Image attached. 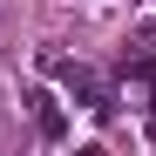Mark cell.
<instances>
[{
  "mask_svg": "<svg viewBox=\"0 0 156 156\" xmlns=\"http://www.w3.org/2000/svg\"><path fill=\"white\" fill-rule=\"evenodd\" d=\"M27 102H34V109H41V136H48V143H61V136H68V115L55 109V95H41V88H34Z\"/></svg>",
  "mask_w": 156,
  "mask_h": 156,
  "instance_id": "cell-1",
  "label": "cell"
}]
</instances>
